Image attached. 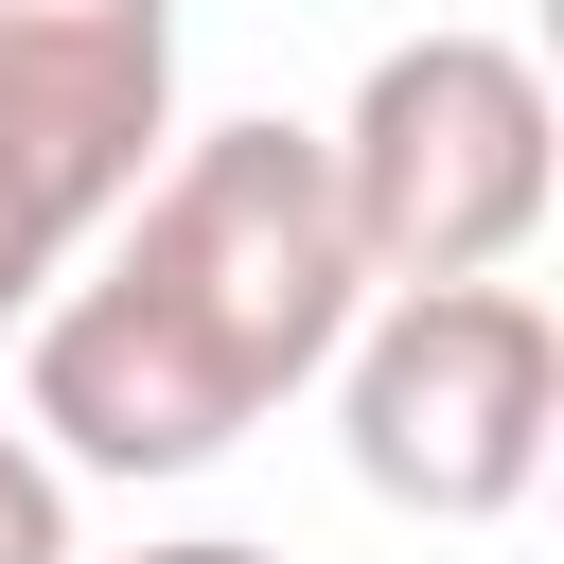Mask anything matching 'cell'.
Wrapping results in <instances>:
<instances>
[{"label": "cell", "instance_id": "cell-1", "mask_svg": "<svg viewBox=\"0 0 564 564\" xmlns=\"http://www.w3.org/2000/svg\"><path fill=\"white\" fill-rule=\"evenodd\" d=\"M370 317L317 123H176V159L106 212V247L35 300L18 335V423L53 476H212L247 423H282L335 335Z\"/></svg>", "mask_w": 564, "mask_h": 564}, {"label": "cell", "instance_id": "cell-2", "mask_svg": "<svg viewBox=\"0 0 564 564\" xmlns=\"http://www.w3.org/2000/svg\"><path fill=\"white\" fill-rule=\"evenodd\" d=\"M317 176H335V229H352V282L370 300H423V282H511L546 194H564V106L529 70V35H388L352 70V106L317 123Z\"/></svg>", "mask_w": 564, "mask_h": 564}, {"label": "cell", "instance_id": "cell-3", "mask_svg": "<svg viewBox=\"0 0 564 564\" xmlns=\"http://www.w3.org/2000/svg\"><path fill=\"white\" fill-rule=\"evenodd\" d=\"M335 441H352V494L370 511H423V529H511L546 441H564V317L529 282H423V300H370L335 335Z\"/></svg>", "mask_w": 564, "mask_h": 564}, {"label": "cell", "instance_id": "cell-4", "mask_svg": "<svg viewBox=\"0 0 564 564\" xmlns=\"http://www.w3.org/2000/svg\"><path fill=\"white\" fill-rule=\"evenodd\" d=\"M176 159V0H0V229L88 264Z\"/></svg>", "mask_w": 564, "mask_h": 564}, {"label": "cell", "instance_id": "cell-5", "mask_svg": "<svg viewBox=\"0 0 564 564\" xmlns=\"http://www.w3.org/2000/svg\"><path fill=\"white\" fill-rule=\"evenodd\" d=\"M0 564H70V476L35 458V423H0Z\"/></svg>", "mask_w": 564, "mask_h": 564}, {"label": "cell", "instance_id": "cell-6", "mask_svg": "<svg viewBox=\"0 0 564 564\" xmlns=\"http://www.w3.org/2000/svg\"><path fill=\"white\" fill-rule=\"evenodd\" d=\"M141 564H282V546H247V529H159Z\"/></svg>", "mask_w": 564, "mask_h": 564}]
</instances>
